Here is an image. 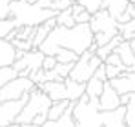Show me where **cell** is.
Instances as JSON below:
<instances>
[{
  "label": "cell",
  "mask_w": 135,
  "mask_h": 127,
  "mask_svg": "<svg viewBox=\"0 0 135 127\" xmlns=\"http://www.w3.org/2000/svg\"><path fill=\"white\" fill-rule=\"evenodd\" d=\"M33 89H37V84L31 78L17 76L15 80H11L9 84H6L0 89V104L9 102V100H20L24 94L31 93Z\"/></svg>",
  "instance_id": "6"
},
{
  "label": "cell",
  "mask_w": 135,
  "mask_h": 127,
  "mask_svg": "<svg viewBox=\"0 0 135 127\" xmlns=\"http://www.w3.org/2000/svg\"><path fill=\"white\" fill-rule=\"evenodd\" d=\"M73 65L75 64H57L55 65V73H57V76H59V80H66V78H69V75H71V71H73Z\"/></svg>",
  "instance_id": "25"
},
{
  "label": "cell",
  "mask_w": 135,
  "mask_h": 127,
  "mask_svg": "<svg viewBox=\"0 0 135 127\" xmlns=\"http://www.w3.org/2000/svg\"><path fill=\"white\" fill-rule=\"evenodd\" d=\"M126 124L128 127H135V93L132 94L130 104L126 105Z\"/></svg>",
  "instance_id": "27"
},
{
  "label": "cell",
  "mask_w": 135,
  "mask_h": 127,
  "mask_svg": "<svg viewBox=\"0 0 135 127\" xmlns=\"http://www.w3.org/2000/svg\"><path fill=\"white\" fill-rule=\"evenodd\" d=\"M91 17H93V15H91L90 11H88V9H84L82 13L75 15V22H77V24H90Z\"/></svg>",
  "instance_id": "32"
},
{
  "label": "cell",
  "mask_w": 135,
  "mask_h": 127,
  "mask_svg": "<svg viewBox=\"0 0 135 127\" xmlns=\"http://www.w3.org/2000/svg\"><path fill=\"white\" fill-rule=\"evenodd\" d=\"M104 84H106L104 80H100V78H97L93 75L90 80H88V84H86V94L90 98H100V94L104 91Z\"/></svg>",
  "instance_id": "18"
},
{
  "label": "cell",
  "mask_w": 135,
  "mask_h": 127,
  "mask_svg": "<svg viewBox=\"0 0 135 127\" xmlns=\"http://www.w3.org/2000/svg\"><path fill=\"white\" fill-rule=\"evenodd\" d=\"M57 24L62 25V27H75V25H77L71 7H69V9H64V11H60V13L57 15Z\"/></svg>",
  "instance_id": "21"
},
{
  "label": "cell",
  "mask_w": 135,
  "mask_h": 127,
  "mask_svg": "<svg viewBox=\"0 0 135 127\" xmlns=\"http://www.w3.org/2000/svg\"><path fill=\"white\" fill-rule=\"evenodd\" d=\"M93 44V31H91L90 24H77L75 27H62L57 25L46 38L42 45L38 47L44 55H51L55 56V53L64 47V49H71L77 55H82L90 49Z\"/></svg>",
  "instance_id": "1"
},
{
  "label": "cell",
  "mask_w": 135,
  "mask_h": 127,
  "mask_svg": "<svg viewBox=\"0 0 135 127\" xmlns=\"http://www.w3.org/2000/svg\"><path fill=\"white\" fill-rule=\"evenodd\" d=\"M120 105H122L120 104V94L113 89V85L108 80L104 84V91H102L100 98H99V107H100V111H115Z\"/></svg>",
  "instance_id": "11"
},
{
  "label": "cell",
  "mask_w": 135,
  "mask_h": 127,
  "mask_svg": "<svg viewBox=\"0 0 135 127\" xmlns=\"http://www.w3.org/2000/svg\"><path fill=\"white\" fill-rule=\"evenodd\" d=\"M15 60H17V47L9 40L0 38V67L13 65Z\"/></svg>",
  "instance_id": "13"
},
{
  "label": "cell",
  "mask_w": 135,
  "mask_h": 127,
  "mask_svg": "<svg viewBox=\"0 0 135 127\" xmlns=\"http://www.w3.org/2000/svg\"><path fill=\"white\" fill-rule=\"evenodd\" d=\"M18 76V71L13 67V65H7V67H0V89L6 84H9L11 80H15Z\"/></svg>",
  "instance_id": "22"
},
{
  "label": "cell",
  "mask_w": 135,
  "mask_h": 127,
  "mask_svg": "<svg viewBox=\"0 0 135 127\" xmlns=\"http://www.w3.org/2000/svg\"><path fill=\"white\" fill-rule=\"evenodd\" d=\"M9 127H38V125H33V124H13Z\"/></svg>",
  "instance_id": "38"
},
{
  "label": "cell",
  "mask_w": 135,
  "mask_h": 127,
  "mask_svg": "<svg viewBox=\"0 0 135 127\" xmlns=\"http://www.w3.org/2000/svg\"><path fill=\"white\" fill-rule=\"evenodd\" d=\"M73 4H75V0H53V9L64 11V9H69Z\"/></svg>",
  "instance_id": "30"
},
{
  "label": "cell",
  "mask_w": 135,
  "mask_h": 127,
  "mask_svg": "<svg viewBox=\"0 0 135 127\" xmlns=\"http://www.w3.org/2000/svg\"><path fill=\"white\" fill-rule=\"evenodd\" d=\"M75 2H79L80 6H84L91 15H93V13H97V11H100V9H104L102 0H75Z\"/></svg>",
  "instance_id": "26"
},
{
  "label": "cell",
  "mask_w": 135,
  "mask_h": 127,
  "mask_svg": "<svg viewBox=\"0 0 135 127\" xmlns=\"http://www.w3.org/2000/svg\"><path fill=\"white\" fill-rule=\"evenodd\" d=\"M130 44H132V47H133V51H135V38H133V40H130ZM130 69H132V71L135 73V62H133V65H132Z\"/></svg>",
  "instance_id": "39"
},
{
  "label": "cell",
  "mask_w": 135,
  "mask_h": 127,
  "mask_svg": "<svg viewBox=\"0 0 135 127\" xmlns=\"http://www.w3.org/2000/svg\"><path fill=\"white\" fill-rule=\"evenodd\" d=\"M110 84L113 85V89L119 94H126V93H135V73L132 69L124 71L120 76L110 80Z\"/></svg>",
  "instance_id": "12"
},
{
  "label": "cell",
  "mask_w": 135,
  "mask_h": 127,
  "mask_svg": "<svg viewBox=\"0 0 135 127\" xmlns=\"http://www.w3.org/2000/svg\"><path fill=\"white\" fill-rule=\"evenodd\" d=\"M102 4H104V9H108L112 13L113 18H119L126 11L130 0H102Z\"/></svg>",
  "instance_id": "17"
},
{
  "label": "cell",
  "mask_w": 135,
  "mask_h": 127,
  "mask_svg": "<svg viewBox=\"0 0 135 127\" xmlns=\"http://www.w3.org/2000/svg\"><path fill=\"white\" fill-rule=\"evenodd\" d=\"M40 91H44L46 94L53 100V102H60V100H68V85L66 80H49L44 84L37 85Z\"/></svg>",
  "instance_id": "10"
},
{
  "label": "cell",
  "mask_w": 135,
  "mask_h": 127,
  "mask_svg": "<svg viewBox=\"0 0 135 127\" xmlns=\"http://www.w3.org/2000/svg\"><path fill=\"white\" fill-rule=\"evenodd\" d=\"M71 105V100H60V102H53L47 113V120H59L64 113L68 111V107Z\"/></svg>",
  "instance_id": "19"
},
{
  "label": "cell",
  "mask_w": 135,
  "mask_h": 127,
  "mask_svg": "<svg viewBox=\"0 0 135 127\" xmlns=\"http://www.w3.org/2000/svg\"><path fill=\"white\" fill-rule=\"evenodd\" d=\"M73 116L77 127H104L106 113L100 111L99 98H90L88 94H82L79 102H75Z\"/></svg>",
  "instance_id": "3"
},
{
  "label": "cell",
  "mask_w": 135,
  "mask_h": 127,
  "mask_svg": "<svg viewBox=\"0 0 135 127\" xmlns=\"http://www.w3.org/2000/svg\"><path fill=\"white\" fill-rule=\"evenodd\" d=\"M115 53L122 58V62H124V65H128V67H132L135 62V51H133V47H132V44L130 42H124L120 44L117 49H115Z\"/></svg>",
  "instance_id": "16"
},
{
  "label": "cell",
  "mask_w": 135,
  "mask_h": 127,
  "mask_svg": "<svg viewBox=\"0 0 135 127\" xmlns=\"http://www.w3.org/2000/svg\"><path fill=\"white\" fill-rule=\"evenodd\" d=\"M11 11H9V6H0V20H6L9 18Z\"/></svg>",
  "instance_id": "35"
},
{
  "label": "cell",
  "mask_w": 135,
  "mask_h": 127,
  "mask_svg": "<svg viewBox=\"0 0 135 127\" xmlns=\"http://www.w3.org/2000/svg\"><path fill=\"white\" fill-rule=\"evenodd\" d=\"M53 104V100L46 94L44 91H40L38 87L33 89L29 93V100L26 102L24 109L20 111L18 118H17V124H33L35 116L38 114H47L49 113V107Z\"/></svg>",
  "instance_id": "4"
},
{
  "label": "cell",
  "mask_w": 135,
  "mask_h": 127,
  "mask_svg": "<svg viewBox=\"0 0 135 127\" xmlns=\"http://www.w3.org/2000/svg\"><path fill=\"white\" fill-rule=\"evenodd\" d=\"M46 55L40 51V49H31L24 55L22 58H17L13 67L18 71V76H24V78H29L31 73L42 69V64H44Z\"/></svg>",
  "instance_id": "7"
},
{
  "label": "cell",
  "mask_w": 135,
  "mask_h": 127,
  "mask_svg": "<svg viewBox=\"0 0 135 127\" xmlns=\"http://www.w3.org/2000/svg\"><path fill=\"white\" fill-rule=\"evenodd\" d=\"M130 67H126V65H108L106 64V75H108V80H113V78H117V76H120L124 71H128Z\"/></svg>",
  "instance_id": "28"
},
{
  "label": "cell",
  "mask_w": 135,
  "mask_h": 127,
  "mask_svg": "<svg viewBox=\"0 0 135 127\" xmlns=\"http://www.w3.org/2000/svg\"><path fill=\"white\" fill-rule=\"evenodd\" d=\"M113 36H117V35H112V33H95L93 35V44L97 47H102V45H106L110 42Z\"/></svg>",
  "instance_id": "29"
},
{
  "label": "cell",
  "mask_w": 135,
  "mask_h": 127,
  "mask_svg": "<svg viewBox=\"0 0 135 127\" xmlns=\"http://www.w3.org/2000/svg\"><path fill=\"white\" fill-rule=\"evenodd\" d=\"M11 18H15L18 27L20 25H40L42 22L55 18L60 11L57 9H42L37 4H27L24 0H13L9 6Z\"/></svg>",
  "instance_id": "2"
},
{
  "label": "cell",
  "mask_w": 135,
  "mask_h": 127,
  "mask_svg": "<svg viewBox=\"0 0 135 127\" xmlns=\"http://www.w3.org/2000/svg\"><path fill=\"white\" fill-rule=\"evenodd\" d=\"M11 44L17 49H20V51H31L33 49V42L31 40H11Z\"/></svg>",
  "instance_id": "31"
},
{
  "label": "cell",
  "mask_w": 135,
  "mask_h": 127,
  "mask_svg": "<svg viewBox=\"0 0 135 127\" xmlns=\"http://www.w3.org/2000/svg\"><path fill=\"white\" fill-rule=\"evenodd\" d=\"M18 27V24L15 18H6V20H0V38H7V35L13 31V29H17Z\"/></svg>",
  "instance_id": "24"
},
{
  "label": "cell",
  "mask_w": 135,
  "mask_h": 127,
  "mask_svg": "<svg viewBox=\"0 0 135 127\" xmlns=\"http://www.w3.org/2000/svg\"><path fill=\"white\" fill-rule=\"evenodd\" d=\"M104 64H108V65H124L122 58H120V56H119V55H117L115 51H113L112 55H110V56L106 58V62H104ZM126 67H128V65H126Z\"/></svg>",
  "instance_id": "34"
},
{
  "label": "cell",
  "mask_w": 135,
  "mask_h": 127,
  "mask_svg": "<svg viewBox=\"0 0 135 127\" xmlns=\"http://www.w3.org/2000/svg\"><path fill=\"white\" fill-rule=\"evenodd\" d=\"M102 64L104 62L97 56V53H91L90 49H88V51L82 53V55L79 56V60L75 62L69 78L75 80V82H79V84H88V80L95 75V71H97Z\"/></svg>",
  "instance_id": "5"
},
{
  "label": "cell",
  "mask_w": 135,
  "mask_h": 127,
  "mask_svg": "<svg viewBox=\"0 0 135 127\" xmlns=\"http://www.w3.org/2000/svg\"><path fill=\"white\" fill-rule=\"evenodd\" d=\"M59 64V60L55 58V56H51V55H46L44 58V64H42V69L46 71H51V69H55V65Z\"/></svg>",
  "instance_id": "33"
},
{
  "label": "cell",
  "mask_w": 135,
  "mask_h": 127,
  "mask_svg": "<svg viewBox=\"0 0 135 127\" xmlns=\"http://www.w3.org/2000/svg\"><path fill=\"white\" fill-rule=\"evenodd\" d=\"M29 100V93L24 94L20 100H9V102H2L0 104V127H9L17 124V118L24 109L26 102Z\"/></svg>",
  "instance_id": "8"
},
{
  "label": "cell",
  "mask_w": 135,
  "mask_h": 127,
  "mask_svg": "<svg viewBox=\"0 0 135 127\" xmlns=\"http://www.w3.org/2000/svg\"><path fill=\"white\" fill-rule=\"evenodd\" d=\"M132 94H133V93L120 94V104H122V105H128V104H130V100H132Z\"/></svg>",
  "instance_id": "36"
},
{
  "label": "cell",
  "mask_w": 135,
  "mask_h": 127,
  "mask_svg": "<svg viewBox=\"0 0 135 127\" xmlns=\"http://www.w3.org/2000/svg\"><path fill=\"white\" fill-rule=\"evenodd\" d=\"M79 56H80V55H77L75 51L64 49V47H60V49L55 53V58H57L60 64H75L77 60H79Z\"/></svg>",
  "instance_id": "20"
},
{
  "label": "cell",
  "mask_w": 135,
  "mask_h": 127,
  "mask_svg": "<svg viewBox=\"0 0 135 127\" xmlns=\"http://www.w3.org/2000/svg\"><path fill=\"white\" fill-rule=\"evenodd\" d=\"M126 13H128L132 18H135V4H133V2H130V4H128V7H126Z\"/></svg>",
  "instance_id": "37"
},
{
  "label": "cell",
  "mask_w": 135,
  "mask_h": 127,
  "mask_svg": "<svg viewBox=\"0 0 135 127\" xmlns=\"http://www.w3.org/2000/svg\"><path fill=\"white\" fill-rule=\"evenodd\" d=\"M73 107H75V102H71V105L68 107V111L59 120H47L42 127H77L75 116H73Z\"/></svg>",
  "instance_id": "14"
},
{
  "label": "cell",
  "mask_w": 135,
  "mask_h": 127,
  "mask_svg": "<svg viewBox=\"0 0 135 127\" xmlns=\"http://www.w3.org/2000/svg\"><path fill=\"white\" fill-rule=\"evenodd\" d=\"M119 33L122 35V38L126 42L133 40L135 38V18H132L130 22H124V24H119Z\"/></svg>",
  "instance_id": "23"
},
{
  "label": "cell",
  "mask_w": 135,
  "mask_h": 127,
  "mask_svg": "<svg viewBox=\"0 0 135 127\" xmlns=\"http://www.w3.org/2000/svg\"><path fill=\"white\" fill-rule=\"evenodd\" d=\"M90 27L95 33H112V35H119V22L113 18L112 13L108 9H100L97 13H93L90 20Z\"/></svg>",
  "instance_id": "9"
},
{
  "label": "cell",
  "mask_w": 135,
  "mask_h": 127,
  "mask_svg": "<svg viewBox=\"0 0 135 127\" xmlns=\"http://www.w3.org/2000/svg\"><path fill=\"white\" fill-rule=\"evenodd\" d=\"M122 42H124V38H122V35L119 33V35H117V36H113V38L106 44V45H102V47H99V49H97V56H99L102 62H106V58H108V56H110V55H112V53Z\"/></svg>",
  "instance_id": "15"
}]
</instances>
